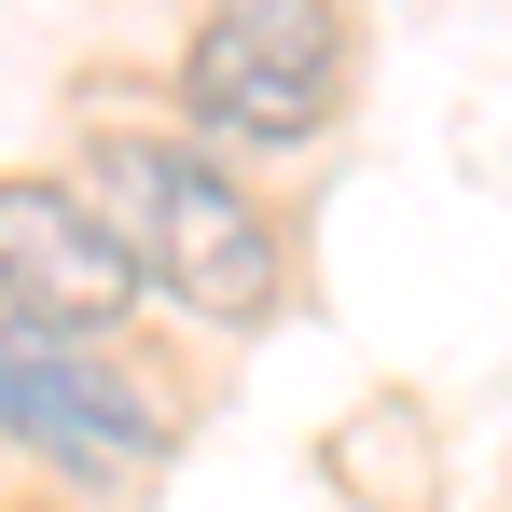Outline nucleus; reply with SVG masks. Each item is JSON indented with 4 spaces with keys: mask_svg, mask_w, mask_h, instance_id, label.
<instances>
[{
    "mask_svg": "<svg viewBox=\"0 0 512 512\" xmlns=\"http://www.w3.org/2000/svg\"><path fill=\"white\" fill-rule=\"evenodd\" d=\"M70 194L111 222V250L139 263V291L194 305L208 333H263L277 319L291 263H277V222L222 180V153H194V139H97Z\"/></svg>",
    "mask_w": 512,
    "mask_h": 512,
    "instance_id": "nucleus-1",
    "label": "nucleus"
},
{
    "mask_svg": "<svg viewBox=\"0 0 512 512\" xmlns=\"http://www.w3.org/2000/svg\"><path fill=\"white\" fill-rule=\"evenodd\" d=\"M346 70H360V14L346 0H222L180 56V111L236 153H291L346 111Z\"/></svg>",
    "mask_w": 512,
    "mask_h": 512,
    "instance_id": "nucleus-2",
    "label": "nucleus"
},
{
    "mask_svg": "<svg viewBox=\"0 0 512 512\" xmlns=\"http://www.w3.org/2000/svg\"><path fill=\"white\" fill-rule=\"evenodd\" d=\"M167 429H180V416L125 374V360L42 333V319H0V443L56 457L70 485H125V471L167 457Z\"/></svg>",
    "mask_w": 512,
    "mask_h": 512,
    "instance_id": "nucleus-3",
    "label": "nucleus"
},
{
    "mask_svg": "<svg viewBox=\"0 0 512 512\" xmlns=\"http://www.w3.org/2000/svg\"><path fill=\"white\" fill-rule=\"evenodd\" d=\"M0 319H42V333L97 346L111 319H139L153 291H139V263L111 250V222H97L70 180H0Z\"/></svg>",
    "mask_w": 512,
    "mask_h": 512,
    "instance_id": "nucleus-4",
    "label": "nucleus"
}]
</instances>
